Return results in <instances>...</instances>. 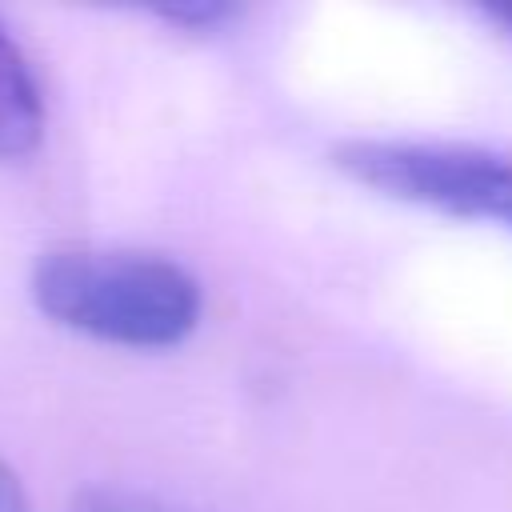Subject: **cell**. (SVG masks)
Instances as JSON below:
<instances>
[{"mask_svg":"<svg viewBox=\"0 0 512 512\" xmlns=\"http://www.w3.org/2000/svg\"><path fill=\"white\" fill-rule=\"evenodd\" d=\"M28 292L60 328L140 352L176 348L204 312L184 264L136 248H52L32 264Z\"/></svg>","mask_w":512,"mask_h":512,"instance_id":"6da1fadb","label":"cell"},{"mask_svg":"<svg viewBox=\"0 0 512 512\" xmlns=\"http://www.w3.org/2000/svg\"><path fill=\"white\" fill-rule=\"evenodd\" d=\"M332 164L380 196L512 232V156L428 140H344Z\"/></svg>","mask_w":512,"mask_h":512,"instance_id":"7a4b0ae2","label":"cell"},{"mask_svg":"<svg viewBox=\"0 0 512 512\" xmlns=\"http://www.w3.org/2000/svg\"><path fill=\"white\" fill-rule=\"evenodd\" d=\"M44 136V92L32 60L0 20V160L28 156Z\"/></svg>","mask_w":512,"mask_h":512,"instance_id":"3957f363","label":"cell"},{"mask_svg":"<svg viewBox=\"0 0 512 512\" xmlns=\"http://www.w3.org/2000/svg\"><path fill=\"white\" fill-rule=\"evenodd\" d=\"M148 16H156L160 24H172L180 32H220L228 24H236L244 16V8L236 4H220V0H200V4H160L148 8Z\"/></svg>","mask_w":512,"mask_h":512,"instance_id":"277c9868","label":"cell"},{"mask_svg":"<svg viewBox=\"0 0 512 512\" xmlns=\"http://www.w3.org/2000/svg\"><path fill=\"white\" fill-rule=\"evenodd\" d=\"M68 512H184V508H172L148 492H136V488H116V484H92L84 492L72 496Z\"/></svg>","mask_w":512,"mask_h":512,"instance_id":"5b68a950","label":"cell"},{"mask_svg":"<svg viewBox=\"0 0 512 512\" xmlns=\"http://www.w3.org/2000/svg\"><path fill=\"white\" fill-rule=\"evenodd\" d=\"M0 512H32L24 484L8 464H0Z\"/></svg>","mask_w":512,"mask_h":512,"instance_id":"8992f818","label":"cell"},{"mask_svg":"<svg viewBox=\"0 0 512 512\" xmlns=\"http://www.w3.org/2000/svg\"><path fill=\"white\" fill-rule=\"evenodd\" d=\"M484 16H492L500 28H508V32H512V4H500V8H484Z\"/></svg>","mask_w":512,"mask_h":512,"instance_id":"52a82bcc","label":"cell"}]
</instances>
